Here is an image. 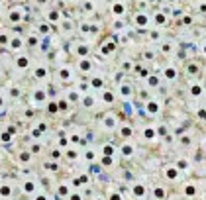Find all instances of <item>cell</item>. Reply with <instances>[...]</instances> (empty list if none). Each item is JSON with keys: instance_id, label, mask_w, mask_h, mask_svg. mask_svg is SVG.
I'll use <instances>...</instances> for the list:
<instances>
[{"instance_id": "6da1fadb", "label": "cell", "mask_w": 206, "mask_h": 200, "mask_svg": "<svg viewBox=\"0 0 206 200\" xmlns=\"http://www.w3.org/2000/svg\"><path fill=\"white\" fill-rule=\"evenodd\" d=\"M33 79H38V80H47L49 79V69L47 67H35L33 69Z\"/></svg>"}, {"instance_id": "7a4b0ae2", "label": "cell", "mask_w": 206, "mask_h": 200, "mask_svg": "<svg viewBox=\"0 0 206 200\" xmlns=\"http://www.w3.org/2000/svg\"><path fill=\"white\" fill-rule=\"evenodd\" d=\"M112 14L114 16H118V18H120V16H126V10H128V6L124 4V2H114L112 4Z\"/></svg>"}, {"instance_id": "3957f363", "label": "cell", "mask_w": 206, "mask_h": 200, "mask_svg": "<svg viewBox=\"0 0 206 200\" xmlns=\"http://www.w3.org/2000/svg\"><path fill=\"white\" fill-rule=\"evenodd\" d=\"M30 63H32V61H30V57L28 55H20V57H16V69H20V71H24V69H28L30 67Z\"/></svg>"}, {"instance_id": "277c9868", "label": "cell", "mask_w": 206, "mask_h": 200, "mask_svg": "<svg viewBox=\"0 0 206 200\" xmlns=\"http://www.w3.org/2000/svg\"><path fill=\"white\" fill-rule=\"evenodd\" d=\"M114 49H116V43H114L112 39H106V41L100 45V51H102L104 55H110V53H114Z\"/></svg>"}, {"instance_id": "5b68a950", "label": "cell", "mask_w": 206, "mask_h": 200, "mask_svg": "<svg viewBox=\"0 0 206 200\" xmlns=\"http://www.w3.org/2000/svg\"><path fill=\"white\" fill-rule=\"evenodd\" d=\"M136 24L140 26V28H147V24H149V18H147V14L145 12H137L136 14Z\"/></svg>"}, {"instance_id": "8992f818", "label": "cell", "mask_w": 206, "mask_h": 200, "mask_svg": "<svg viewBox=\"0 0 206 200\" xmlns=\"http://www.w3.org/2000/svg\"><path fill=\"white\" fill-rule=\"evenodd\" d=\"M77 67H79V71H83V73H89L90 69H92V63H90V59H79V63H77Z\"/></svg>"}, {"instance_id": "52a82bcc", "label": "cell", "mask_w": 206, "mask_h": 200, "mask_svg": "<svg viewBox=\"0 0 206 200\" xmlns=\"http://www.w3.org/2000/svg\"><path fill=\"white\" fill-rule=\"evenodd\" d=\"M120 151H122L124 157H131V155H134V145H131V141H124Z\"/></svg>"}, {"instance_id": "ba28073f", "label": "cell", "mask_w": 206, "mask_h": 200, "mask_svg": "<svg viewBox=\"0 0 206 200\" xmlns=\"http://www.w3.org/2000/svg\"><path fill=\"white\" fill-rule=\"evenodd\" d=\"M8 45H10V49H12V51H20V49L24 47V39H22V37H12Z\"/></svg>"}, {"instance_id": "9c48e42d", "label": "cell", "mask_w": 206, "mask_h": 200, "mask_svg": "<svg viewBox=\"0 0 206 200\" xmlns=\"http://www.w3.org/2000/svg\"><path fill=\"white\" fill-rule=\"evenodd\" d=\"M59 77H61L63 83H71V80H73V73H71V69H67V67L59 69Z\"/></svg>"}, {"instance_id": "30bf717a", "label": "cell", "mask_w": 206, "mask_h": 200, "mask_svg": "<svg viewBox=\"0 0 206 200\" xmlns=\"http://www.w3.org/2000/svg\"><path fill=\"white\" fill-rule=\"evenodd\" d=\"M35 190H38V182H33V181L24 182V192H26V194H33Z\"/></svg>"}, {"instance_id": "8fae6325", "label": "cell", "mask_w": 206, "mask_h": 200, "mask_svg": "<svg viewBox=\"0 0 206 200\" xmlns=\"http://www.w3.org/2000/svg\"><path fill=\"white\" fill-rule=\"evenodd\" d=\"M145 194H147V190H145V186L143 185H134V196L136 198H145Z\"/></svg>"}, {"instance_id": "7c38bea8", "label": "cell", "mask_w": 206, "mask_h": 200, "mask_svg": "<svg viewBox=\"0 0 206 200\" xmlns=\"http://www.w3.org/2000/svg\"><path fill=\"white\" fill-rule=\"evenodd\" d=\"M61 12H57V10H47L45 12V18L49 20V22H59V20H61Z\"/></svg>"}, {"instance_id": "4fadbf2b", "label": "cell", "mask_w": 206, "mask_h": 200, "mask_svg": "<svg viewBox=\"0 0 206 200\" xmlns=\"http://www.w3.org/2000/svg\"><path fill=\"white\" fill-rule=\"evenodd\" d=\"M24 16V10L22 8H14V10H10V22H20Z\"/></svg>"}, {"instance_id": "5bb4252c", "label": "cell", "mask_w": 206, "mask_h": 200, "mask_svg": "<svg viewBox=\"0 0 206 200\" xmlns=\"http://www.w3.org/2000/svg\"><path fill=\"white\" fill-rule=\"evenodd\" d=\"M145 106H147V112H149L151 116H155V114L159 112V102H155V100H149Z\"/></svg>"}, {"instance_id": "9a60e30c", "label": "cell", "mask_w": 206, "mask_h": 200, "mask_svg": "<svg viewBox=\"0 0 206 200\" xmlns=\"http://www.w3.org/2000/svg\"><path fill=\"white\" fill-rule=\"evenodd\" d=\"M120 96L126 100V98H131V86L130 84H122L120 86Z\"/></svg>"}, {"instance_id": "2e32d148", "label": "cell", "mask_w": 206, "mask_h": 200, "mask_svg": "<svg viewBox=\"0 0 206 200\" xmlns=\"http://www.w3.org/2000/svg\"><path fill=\"white\" fill-rule=\"evenodd\" d=\"M116 126H118V124H116V118H114V116H106V118H104V128H106V130H114Z\"/></svg>"}, {"instance_id": "e0dca14e", "label": "cell", "mask_w": 206, "mask_h": 200, "mask_svg": "<svg viewBox=\"0 0 206 200\" xmlns=\"http://www.w3.org/2000/svg\"><path fill=\"white\" fill-rule=\"evenodd\" d=\"M175 169H177V171H188V169H190V163H188L187 159H179Z\"/></svg>"}, {"instance_id": "ac0fdd59", "label": "cell", "mask_w": 206, "mask_h": 200, "mask_svg": "<svg viewBox=\"0 0 206 200\" xmlns=\"http://www.w3.org/2000/svg\"><path fill=\"white\" fill-rule=\"evenodd\" d=\"M163 75H165V79H167V80H175V79H177V69H175V67H167Z\"/></svg>"}, {"instance_id": "d6986e66", "label": "cell", "mask_w": 206, "mask_h": 200, "mask_svg": "<svg viewBox=\"0 0 206 200\" xmlns=\"http://www.w3.org/2000/svg\"><path fill=\"white\" fill-rule=\"evenodd\" d=\"M188 90H190V96L192 98H200L202 96V86H200V84H192Z\"/></svg>"}, {"instance_id": "ffe728a7", "label": "cell", "mask_w": 206, "mask_h": 200, "mask_svg": "<svg viewBox=\"0 0 206 200\" xmlns=\"http://www.w3.org/2000/svg\"><path fill=\"white\" fill-rule=\"evenodd\" d=\"M43 100H45V92L41 89H35L33 90V102L38 104V102H43Z\"/></svg>"}, {"instance_id": "44dd1931", "label": "cell", "mask_w": 206, "mask_h": 200, "mask_svg": "<svg viewBox=\"0 0 206 200\" xmlns=\"http://www.w3.org/2000/svg\"><path fill=\"white\" fill-rule=\"evenodd\" d=\"M131 134H134V130H131V126H122L120 128V135H122L124 139H128V137H131Z\"/></svg>"}, {"instance_id": "7402d4cb", "label": "cell", "mask_w": 206, "mask_h": 200, "mask_svg": "<svg viewBox=\"0 0 206 200\" xmlns=\"http://www.w3.org/2000/svg\"><path fill=\"white\" fill-rule=\"evenodd\" d=\"M153 20H155V24H157V26H163V24L167 22V16H165L163 12H161V10H159V12H155Z\"/></svg>"}, {"instance_id": "603a6c76", "label": "cell", "mask_w": 206, "mask_h": 200, "mask_svg": "<svg viewBox=\"0 0 206 200\" xmlns=\"http://www.w3.org/2000/svg\"><path fill=\"white\" fill-rule=\"evenodd\" d=\"M102 100H104L106 104H114L116 96H114V92H112V90H104V94H102Z\"/></svg>"}, {"instance_id": "cb8c5ba5", "label": "cell", "mask_w": 206, "mask_h": 200, "mask_svg": "<svg viewBox=\"0 0 206 200\" xmlns=\"http://www.w3.org/2000/svg\"><path fill=\"white\" fill-rule=\"evenodd\" d=\"M10 194H12V186L10 185H0V196H2V198H8Z\"/></svg>"}, {"instance_id": "d4e9b609", "label": "cell", "mask_w": 206, "mask_h": 200, "mask_svg": "<svg viewBox=\"0 0 206 200\" xmlns=\"http://www.w3.org/2000/svg\"><path fill=\"white\" fill-rule=\"evenodd\" d=\"M18 159L22 163H30V161H32V151H22V153L18 155Z\"/></svg>"}, {"instance_id": "484cf974", "label": "cell", "mask_w": 206, "mask_h": 200, "mask_svg": "<svg viewBox=\"0 0 206 200\" xmlns=\"http://www.w3.org/2000/svg\"><path fill=\"white\" fill-rule=\"evenodd\" d=\"M165 175H167V179H173V181H175V179L179 177V171L175 167H169L167 171H165Z\"/></svg>"}, {"instance_id": "4316f807", "label": "cell", "mask_w": 206, "mask_h": 200, "mask_svg": "<svg viewBox=\"0 0 206 200\" xmlns=\"http://www.w3.org/2000/svg\"><path fill=\"white\" fill-rule=\"evenodd\" d=\"M147 83H149L151 89H153V86H159V77H157V75H149V77H147Z\"/></svg>"}, {"instance_id": "83f0119b", "label": "cell", "mask_w": 206, "mask_h": 200, "mask_svg": "<svg viewBox=\"0 0 206 200\" xmlns=\"http://www.w3.org/2000/svg\"><path fill=\"white\" fill-rule=\"evenodd\" d=\"M114 151H116V149H114L112 145H104V147H102V155H104V157H112Z\"/></svg>"}, {"instance_id": "f1b7e54d", "label": "cell", "mask_w": 206, "mask_h": 200, "mask_svg": "<svg viewBox=\"0 0 206 200\" xmlns=\"http://www.w3.org/2000/svg\"><path fill=\"white\" fill-rule=\"evenodd\" d=\"M86 53H89V47H86V45H79V47H77V55H79V59H84Z\"/></svg>"}, {"instance_id": "f546056e", "label": "cell", "mask_w": 206, "mask_h": 200, "mask_svg": "<svg viewBox=\"0 0 206 200\" xmlns=\"http://www.w3.org/2000/svg\"><path fill=\"white\" fill-rule=\"evenodd\" d=\"M161 51H163L165 55H169V53L173 51V45H171L169 41H163V45H161Z\"/></svg>"}, {"instance_id": "4dcf8cb0", "label": "cell", "mask_w": 206, "mask_h": 200, "mask_svg": "<svg viewBox=\"0 0 206 200\" xmlns=\"http://www.w3.org/2000/svg\"><path fill=\"white\" fill-rule=\"evenodd\" d=\"M185 194H187V196H194V194H196L194 185H187V186H185Z\"/></svg>"}, {"instance_id": "1f68e13d", "label": "cell", "mask_w": 206, "mask_h": 200, "mask_svg": "<svg viewBox=\"0 0 206 200\" xmlns=\"http://www.w3.org/2000/svg\"><path fill=\"white\" fill-rule=\"evenodd\" d=\"M90 84H92V89H102V79H100V77H94V79L90 80Z\"/></svg>"}, {"instance_id": "d6a6232c", "label": "cell", "mask_w": 206, "mask_h": 200, "mask_svg": "<svg viewBox=\"0 0 206 200\" xmlns=\"http://www.w3.org/2000/svg\"><path fill=\"white\" fill-rule=\"evenodd\" d=\"M143 135H145V139H153V137H155V130H153V128H147V130L143 131Z\"/></svg>"}, {"instance_id": "836d02e7", "label": "cell", "mask_w": 206, "mask_h": 200, "mask_svg": "<svg viewBox=\"0 0 206 200\" xmlns=\"http://www.w3.org/2000/svg\"><path fill=\"white\" fill-rule=\"evenodd\" d=\"M153 194H155V198H165V190L161 188V186H155Z\"/></svg>"}, {"instance_id": "e575fe53", "label": "cell", "mask_w": 206, "mask_h": 200, "mask_svg": "<svg viewBox=\"0 0 206 200\" xmlns=\"http://www.w3.org/2000/svg\"><path fill=\"white\" fill-rule=\"evenodd\" d=\"M57 108H59V110H67V108H69V100H65V98H61V100L57 102Z\"/></svg>"}, {"instance_id": "d590c367", "label": "cell", "mask_w": 206, "mask_h": 200, "mask_svg": "<svg viewBox=\"0 0 206 200\" xmlns=\"http://www.w3.org/2000/svg\"><path fill=\"white\" fill-rule=\"evenodd\" d=\"M71 192H69V186L67 185H61L59 186V196H69Z\"/></svg>"}, {"instance_id": "8d00e7d4", "label": "cell", "mask_w": 206, "mask_h": 200, "mask_svg": "<svg viewBox=\"0 0 206 200\" xmlns=\"http://www.w3.org/2000/svg\"><path fill=\"white\" fill-rule=\"evenodd\" d=\"M8 43H10V37L4 32H0V45H8Z\"/></svg>"}, {"instance_id": "74e56055", "label": "cell", "mask_w": 206, "mask_h": 200, "mask_svg": "<svg viewBox=\"0 0 206 200\" xmlns=\"http://www.w3.org/2000/svg\"><path fill=\"white\" fill-rule=\"evenodd\" d=\"M0 139L4 141V143H10V141H12V135H10L8 131H2V134H0Z\"/></svg>"}, {"instance_id": "f35d334b", "label": "cell", "mask_w": 206, "mask_h": 200, "mask_svg": "<svg viewBox=\"0 0 206 200\" xmlns=\"http://www.w3.org/2000/svg\"><path fill=\"white\" fill-rule=\"evenodd\" d=\"M59 145H61V147H67V145H69V139H67V135H65V134L59 135Z\"/></svg>"}, {"instance_id": "ab89813d", "label": "cell", "mask_w": 206, "mask_h": 200, "mask_svg": "<svg viewBox=\"0 0 206 200\" xmlns=\"http://www.w3.org/2000/svg\"><path fill=\"white\" fill-rule=\"evenodd\" d=\"M47 110L51 112V114H57V112H59V108H57V102H49V104H47Z\"/></svg>"}, {"instance_id": "60d3db41", "label": "cell", "mask_w": 206, "mask_h": 200, "mask_svg": "<svg viewBox=\"0 0 206 200\" xmlns=\"http://www.w3.org/2000/svg\"><path fill=\"white\" fill-rule=\"evenodd\" d=\"M28 45H32V47L38 45V35H30L28 37Z\"/></svg>"}, {"instance_id": "b9f144b4", "label": "cell", "mask_w": 206, "mask_h": 200, "mask_svg": "<svg viewBox=\"0 0 206 200\" xmlns=\"http://www.w3.org/2000/svg\"><path fill=\"white\" fill-rule=\"evenodd\" d=\"M137 73H140V77L141 79H147V77H149V73H147V69H141V67H137Z\"/></svg>"}, {"instance_id": "7bdbcfd3", "label": "cell", "mask_w": 206, "mask_h": 200, "mask_svg": "<svg viewBox=\"0 0 206 200\" xmlns=\"http://www.w3.org/2000/svg\"><path fill=\"white\" fill-rule=\"evenodd\" d=\"M187 73H190V75H194V73H198V67L194 65V63H190V65L187 67Z\"/></svg>"}, {"instance_id": "ee69618b", "label": "cell", "mask_w": 206, "mask_h": 200, "mask_svg": "<svg viewBox=\"0 0 206 200\" xmlns=\"http://www.w3.org/2000/svg\"><path fill=\"white\" fill-rule=\"evenodd\" d=\"M84 106H86V108H92V104H94V98L92 96H89V98H84Z\"/></svg>"}, {"instance_id": "f6af8a7d", "label": "cell", "mask_w": 206, "mask_h": 200, "mask_svg": "<svg viewBox=\"0 0 206 200\" xmlns=\"http://www.w3.org/2000/svg\"><path fill=\"white\" fill-rule=\"evenodd\" d=\"M39 32H41V33H49V24H39Z\"/></svg>"}, {"instance_id": "bcb514c9", "label": "cell", "mask_w": 206, "mask_h": 200, "mask_svg": "<svg viewBox=\"0 0 206 200\" xmlns=\"http://www.w3.org/2000/svg\"><path fill=\"white\" fill-rule=\"evenodd\" d=\"M108 200H122V194H118V192H110Z\"/></svg>"}, {"instance_id": "7dc6e473", "label": "cell", "mask_w": 206, "mask_h": 200, "mask_svg": "<svg viewBox=\"0 0 206 200\" xmlns=\"http://www.w3.org/2000/svg\"><path fill=\"white\" fill-rule=\"evenodd\" d=\"M83 8L86 10V12H92V10H94V4H90V2H84V4H83Z\"/></svg>"}, {"instance_id": "c3c4849f", "label": "cell", "mask_w": 206, "mask_h": 200, "mask_svg": "<svg viewBox=\"0 0 206 200\" xmlns=\"http://www.w3.org/2000/svg\"><path fill=\"white\" fill-rule=\"evenodd\" d=\"M67 157H69V159H77V151H75V149H69V151H67Z\"/></svg>"}, {"instance_id": "681fc988", "label": "cell", "mask_w": 206, "mask_h": 200, "mask_svg": "<svg viewBox=\"0 0 206 200\" xmlns=\"http://www.w3.org/2000/svg\"><path fill=\"white\" fill-rule=\"evenodd\" d=\"M102 165H104V167L112 165V157H104V159H102Z\"/></svg>"}, {"instance_id": "f907efd6", "label": "cell", "mask_w": 206, "mask_h": 200, "mask_svg": "<svg viewBox=\"0 0 206 200\" xmlns=\"http://www.w3.org/2000/svg\"><path fill=\"white\" fill-rule=\"evenodd\" d=\"M84 157H86V161H94V151H86Z\"/></svg>"}, {"instance_id": "816d5d0a", "label": "cell", "mask_w": 206, "mask_h": 200, "mask_svg": "<svg viewBox=\"0 0 206 200\" xmlns=\"http://www.w3.org/2000/svg\"><path fill=\"white\" fill-rule=\"evenodd\" d=\"M67 198H69V200H83V196H80V194H69Z\"/></svg>"}, {"instance_id": "f5cc1de1", "label": "cell", "mask_w": 206, "mask_h": 200, "mask_svg": "<svg viewBox=\"0 0 206 200\" xmlns=\"http://www.w3.org/2000/svg\"><path fill=\"white\" fill-rule=\"evenodd\" d=\"M24 116H26V118H33V110H32V108H28V110L24 112Z\"/></svg>"}, {"instance_id": "db71d44e", "label": "cell", "mask_w": 206, "mask_h": 200, "mask_svg": "<svg viewBox=\"0 0 206 200\" xmlns=\"http://www.w3.org/2000/svg\"><path fill=\"white\" fill-rule=\"evenodd\" d=\"M53 159H59V157H61V151H59V149H53Z\"/></svg>"}, {"instance_id": "11a10c76", "label": "cell", "mask_w": 206, "mask_h": 200, "mask_svg": "<svg viewBox=\"0 0 206 200\" xmlns=\"http://www.w3.org/2000/svg\"><path fill=\"white\" fill-rule=\"evenodd\" d=\"M90 173H92V175H94V173H100V167H98V165H92V167H90Z\"/></svg>"}, {"instance_id": "9f6ffc18", "label": "cell", "mask_w": 206, "mask_h": 200, "mask_svg": "<svg viewBox=\"0 0 206 200\" xmlns=\"http://www.w3.org/2000/svg\"><path fill=\"white\" fill-rule=\"evenodd\" d=\"M33 200H49V198H47L45 194H38V196H35V198H33Z\"/></svg>"}, {"instance_id": "6f0895ef", "label": "cell", "mask_w": 206, "mask_h": 200, "mask_svg": "<svg viewBox=\"0 0 206 200\" xmlns=\"http://www.w3.org/2000/svg\"><path fill=\"white\" fill-rule=\"evenodd\" d=\"M39 149H41L39 145H33V147H32V155H33V153H39Z\"/></svg>"}, {"instance_id": "680465c9", "label": "cell", "mask_w": 206, "mask_h": 200, "mask_svg": "<svg viewBox=\"0 0 206 200\" xmlns=\"http://www.w3.org/2000/svg\"><path fill=\"white\" fill-rule=\"evenodd\" d=\"M198 118H200V120H204V110H202V108L198 110Z\"/></svg>"}, {"instance_id": "91938a15", "label": "cell", "mask_w": 206, "mask_h": 200, "mask_svg": "<svg viewBox=\"0 0 206 200\" xmlns=\"http://www.w3.org/2000/svg\"><path fill=\"white\" fill-rule=\"evenodd\" d=\"M45 130H47V126H45V124L41 122V124H39V131H45Z\"/></svg>"}, {"instance_id": "94428289", "label": "cell", "mask_w": 206, "mask_h": 200, "mask_svg": "<svg viewBox=\"0 0 206 200\" xmlns=\"http://www.w3.org/2000/svg\"><path fill=\"white\" fill-rule=\"evenodd\" d=\"M94 200H104V198H102V196H96V198H94Z\"/></svg>"}, {"instance_id": "6125c7cd", "label": "cell", "mask_w": 206, "mask_h": 200, "mask_svg": "<svg viewBox=\"0 0 206 200\" xmlns=\"http://www.w3.org/2000/svg\"><path fill=\"white\" fill-rule=\"evenodd\" d=\"M0 106H2V100H0Z\"/></svg>"}, {"instance_id": "be15d7a7", "label": "cell", "mask_w": 206, "mask_h": 200, "mask_svg": "<svg viewBox=\"0 0 206 200\" xmlns=\"http://www.w3.org/2000/svg\"><path fill=\"white\" fill-rule=\"evenodd\" d=\"M0 77H2V71H0Z\"/></svg>"}]
</instances>
